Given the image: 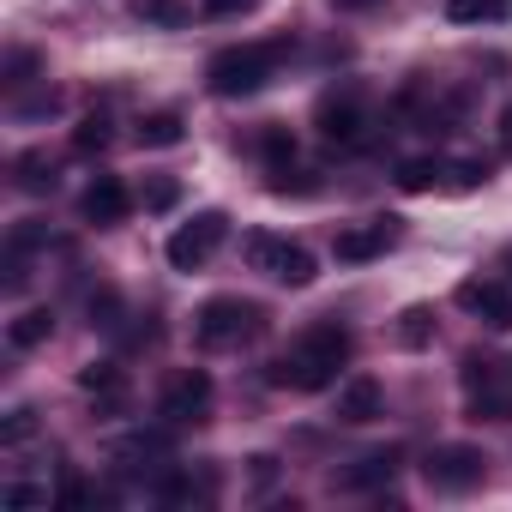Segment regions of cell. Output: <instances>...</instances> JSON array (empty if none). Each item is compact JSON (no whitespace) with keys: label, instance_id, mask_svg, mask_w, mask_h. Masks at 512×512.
I'll return each instance as SVG.
<instances>
[{"label":"cell","instance_id":"cell-1","mask_svg":"<svg viewBox=\"0 0 512 512\" xmlns=\"http://www.w3.org/2000/svg\"><path fill=\"white\" fill-rule=\"evenodd\" d=\"M350 332L344 326H308L278 362H272V386H290V392H326L338 380V368L350 362Z\"/></svg>","mask_w":512,"mask_h":512},{"label":"cell","instance_id":"cell-2","mask_svg":"<svg viewBox=\"0 0 512 512\" xmlns=\"http://www.w3.org/2000/svg\"><path fill=\"white\" fill-rule=\"evenodd\" d=\"M290 55V43H235V49H217L211 67H205V85L211 97H253V91H266L278 61Z\"/></svg>","mask_w":512,"mask_h":512},{"label":"cell","instance_id":"cell-3","mask_svg":"<svg viewBox=\"0 0 512 512\" xmlns=\"http://www.w3.org/2000/svg\"><path fill=\"white\" fill-rule=\"evenodd\" d=\"M241 253L253 260V272H266V278H278L284 290H308L314 278H320V266H314V253L302 247V241H284V235H272V229H253L247 241H241Z\"/></svg>","mask_w":512,"mask_h":512},{"label":"cell","instance_id":"cell-4","mask_svg":"<svg viewBox=\"0 0 512 512\" xmlns=\"http://www.w3.org/2000/svg\"><path fill=\"white\" fill-rule=\"evenodd\" d=\"M260 326H266L260 302H241V296H211V302L193 314V338H199V350H229V344L253 338Z\"/></svg>","mask_w":512,"mask_h":512},{"label":"cell","instance_id":"cell-5","mask_svg":"<svg viewBox=\"0 0 512 512\" xmlns=\"http://www.w3.org/2000/svg\"><path fill=\"white\" fill-rule=\"evenodd\" d=\"M482 476H488V458H482L476 446H434V452L422 458V482H428L434 494H470Z\"/></svg>","mask_w":512,"mask_h":512},{"label":"cell","instance_id":"cell-6","mask_svg":"<svg viewBox=\"0 0 512 512\" xmlns=\"http://www.w3.org/2000/svg\"><path fill=\"white\" fill-rule=\"evenodd\" d=\"M223 235H229V217H223V211H199L193 223H181V229L169 235V266H175V272H199L211 253L223 247Z\"/></svg>","mask_w":512,"mask_h":512},{"label":"cell","instance_id":"cell-7","mask_svg":"<svg viewBox=\"0 0 512 512\" xmlns=\"http://www.w3.org/2000/svg\"><path fill=\"white\" fill-rule=\"evenodd\" d=\"M205 410H211V374L205 368H181L163 386V422L187 428V422H205Z\"/></svg>","mask_w":512,"mask_h":512},{"label":"cell","instance_id":"cell-8","mask_svg":"<svg viewBox=\"0 0 512 512\" xmlns=\"http://www.w3.org/2000/svg\"><path fill=\"white\" fill-rule=\"evenodd\" d=\"M398 241V217H368V223H350V229H338V241H332V253L344 266H362V260H380V253Z\"/></svg>","mask_w":512,"mask_h":512},{"label":"cell","instance_id":"cell-9","mask_svg":"<svg viewBox=\"0 0 512 512\" xmlns=\"http://www.w3.org/2000/svg\"><path fill=\"white\" fill-rule=\"evenodd\" d=\"M320 133H326V145H338V151H362V145L374 139L356 97H326V103H320Z\"/></svg>","mask_w":512,"mask_h":512},{"label":"cell","instance_id":"cell-10","mask_svg":"<svg viewBox=\"0 0 512 512\" xmlns=\"http://www.w3.org/2000/svg\"><path fill=\"white\" fill-rule=\"evenodd\" d=\"M79 392L97 404V416H121L127 398H133L127 368H115V362H91V368H79Z\"/></svg>","mask_w":512,"mask_h":512},{"label":"cell","instance_id":"cell-11","mask_svg":"<svg viewBox=\"0 0 512 512\" xmlns=\"http://www.w3.org/2000/svg\"><path fill=\"white\" fill-rule=\"evenodd\" d=\"M458 308L464 314H476L482 326H494V332H506L512 326V290L506 284H494V278H470V284H458Z\"/></svg>","mask_w":512,"mask_h":512},{"label":"cell","instance_id":"cell-12","mask_svg":"<svg viewBox=\"0 0 512 512\" xmlns=\"http://www.w3.org/2000/svg\"><path fill=\"white\" fill-rule=\"evenodd\" d=\"M79 211H85V223H97V229H109V223H121L127 211H133V193L115 181V175H97L91 187H85V199H79Z\"/></svg>","mask_w":512,"mask_h":512},{"label":"cell","instance_id":"cell-13","mask_svg":"<svg viewBox=\"0 0 512 512\" xmlns=\"http://www.w3.org/2000/svg\"><path fill=\"white\" fill-rule=\"evenodd\" d=\"M398 476V446H380V452H362L350 470H338V488H386Z\"/></svg>","mask_w":512,"mask_h":512},{"label":"cell","instance_id":"cell-14","mask_svg":"<svg viewBox=\"0 0 512 512\" xmlns=\"http://www.w3.org/2000/svg\"><path fill=\"white\" fill-rule=\"evenodd\" d=\"M380 404H386V398H380V380L356 374V380L338 392V422H356V428H362V422H374V416H380Z\"/></svg>","mask_w":512,"mask_h":512},{"label":"cell","instance_id":"cell-15","mask_svg":"<svg viewBox=\"0 0 512 512\" xmlns=\"http://www.w3.org/2000/svg\"><path fill=\"white\" fill-rule=\"evenodd\" d=\"M133 133H139V145H145V151H169V145H181V139H187V121H181L175 109H151V115H139V127H133Z\"/></svg>","mask_w":512,"mask_h":512},{"label":"cell","instance_id":"cell-16","mask_svg":"<svg viewBox=\"0 0 512 512\" xmlns=\"http://www.w3.org/2000/svg\"><path fill=\"white\" fill-rule=\"evenodd\" d=\"M13 187L19 193H55V157L49 151H19L13 157Z\"/></svg>","mask_w":512,"mask_h":512},{"label":"cell","instance_id":"cell-17","mask_svg":"<svg viewBox=\"0 0 512 512\" xmlns=\"http://www.w3.org/2000/svg\"><path fill=\"white\" fill-rule=\"evenodd\" d=\"M49 332H55V314H49V308H25V314L7 326L13 350H37V344H49Z\"/></svg>","mask_w":512,"mask_h":512},{"label":"cell","instance_id":"cell-18","mask_svg":"<svg viewBox=\"0 0 512 512\" xmlns=\"http://www.w3.org/2000/svg\"><path fill=\"white\" fill-rule=\"evenodd\" d=\"M512 0H446V19L452 25H488V19H506Z\"/></svg>","mask_w":512,"mask_h":512},{"label":"cell","instance_id":"cell-19","mask_svg":"<svg viewBox=\"0 0 512 512\" xmlns=\"http://www.w3.org/2000/svg\"><path fill=\"white\" fill-rule=\"evenodd\" d=\"M115 458H121L127 470H139V464H151V458H169V434H133V440L115 446Z\"/></svg>","mask_w":512,"mask_h":512},{"label":"cell","instance_id":"cell-20","mask_svg":"<svg viewBox=\"0 0 512 512\" xmlns=\"http://www.w3.org/2000/svg\"><path fill=\"white\" fill-rule=\"evenodd\" d=\"M398 344L404 350H428L434 344V314L428 308H404L398 314Z\"/></svg>","mask_w":512,"mask_h":512},{"label":"cell","instance_id":"cell-21","mask_svg":"<svg viewBox=\"0 0 512 512\" xmlns=\"http://www.w3.org/2000/svg\"><path fill=\"white\" fill-rule=\"evenodd\" d=\"M133 19L163 25V31H181L187 25V7H181V0H133Z\"/></svg>","mask_w":512,"mask_h":512},{"label":"cell","instance_id":"cell-22","mask_svg":"<svg viewBox=\"0 0 512 512\" xmlns=\"http://www.w3.org/2000/svg\"><path fill=\"white\" fill-rule=\"evenodd\" d=\"M109 139H115V133H109V121H103V115H85V121L73 127V151H79V157L109 151Z\"/></svg>","mask_w":512,"mask_h":512},{"label":"cell","instance_id":"cell-23","mask_svg":"<svg viewBox=\"0 0 512 512\" xmlns=\"http://www.w3.org/2000/svg\"><path fill=\"white\" fill-rule=\"evenodd\" d=\"M260 151H266V163H272V169H278V163H296V133L272 121V127H260Z\"/></svg>","mask_w":512,"mask_h":512},{"label":"cell","instance_id":"cell-24","mask_svg":"<svg viewBox=\"0 0 512 512\" xmlns=\"http://www.w3.org/2000/svg\"><path fill=\"white\" fill-rule=\"evenodd\" d=\"M440 175H446V169H440L434 157H410V163L398 169V187H404V193H428V187H434Z\"/></svg>","mask_w":512,"mask_h":512},{"label":"cell","instance_id":"cell-25","mask_svg":"<svg viewBox=\"0 0 512 512\" xmlns=\"http://www.w3.org/2000/svg\"><path fill=\"white\" fill-rule=\"evenodd\" d=\"M266 187H272V193H278V199H290V193H296V199H302V193H320V181H314V175H308V169H290V163H278V169H272V181H266Z\"/></svg>","mask_w":512,"mask_h":512},{"label":"cell","instance_id":"cell-26","mask_svg":"<svg viewBox=\"0 0 512 512\" xmlns=\"http://www.w3.org/2000/svg\"><path fill=\"white\" fill-rule=\"evenodd\" d=\"M139 205H145V211H175V205H181V181H175V175H151L145 193H139Z\"/></svg>","mask_w":512,"mask_h":512},{"label":"cell","instance_id":"cell-27","mask_svg":"<svg viewBox=\"0 0 512 512\" xmlns=\"http://www.w3.org/2000/svg\"><path fill=\"white\" fill-rule=\"evenodd\" d=\"M37 434V410H13L7 422H0V446H25Z\"/></svg>","mask_w":512,"mask_h":512},{"label":"cell","instance_id":"cell-28","mask_svg":"<svg viewBox=\"0 0 512 512\" xmlns=\"http://www.w3.org/2000/svg\"><path fill=\"white\" fill-rule=\"evenodd\" d=\"M458 374H464V392H470V398H476V392H482V386H494V362H482V356H476V350H470V356H464V368H458Z\"/></svg>","mask_w":512,"mask_h":512},{"label":"cell","instance_id":"cell-29","mask_svg":"<svg viewBox=\"0 0 512 512\" xmlns=\"http://www.w3.org/2000/svg\"><path fill=\"white\" fill-rule=\"evenodd\" d=\"M260 0H199V13L205 19H241V13H253Z\"/></svg>","mask_w":512,"mask_h":512},{"label":"cell","instance_id":"cell-30","mask_svg":"<svg viewBox=\"0 0 512 512\" xmlns=\"http://www.w3.org/2000/svg\"><path fill=\"white\" fill-rule=\"evenodd\" d=\"M446 175H452V187H458V193H470V187H482V181H488V163H452Z\"/></svg>","mask_w":512,"mask_h":512},{"label":"cell","instance_id":"cell-31","mask_svg":"<svg viewBox=\"0 0 512 512\" xmlns=\"http://www.w3.org/2000/svg\"><path fill=\"white\" fill-rule=\"evenodd\" d=\"M31 73H37V55H31V49H13V55H7V85H25Z\"/></svg>","mask_w":512,"mask_h":512},{"label":"cell","instance_id":"cell-32","mask_svg":"<svg viewBox=\"0 0 512 512\" xmlns=\"http://www.w3.org/2000/svg\"><path fill=\"white\" fill-rule=\"evenodd\" d=\"M43 500H49V494L31 488V482H13V488H7V506H43Z\"/></svg>","mask_w":512,"mask_h":512},{"label":"cell","instance_id":"cell-33","mask_svg":"<svg viewBox=\"0 0 512 512\" xmlns=\"http://www.w3.org/2000/svg\"><path fill=\"white\" fill-rule=\"evenodd\" d=\"M500 145H506V157H512V103L500 109Z\"/></svg>","mask_w":512,"mask_h":512},{"label":"cell","instance_id":"cell-34","mask_svg":"<svg viewBox=\"0 0 512 512\" xmlns=\"http://www.w3.org/2000/svg\"><path fill=\"white\" fill-rule=\"evenodd\" d=\"M332 7H344V13H356V7H374V0H332Z\"/></svg>","mask_w":512,"mask_h":512}]
</instances>
